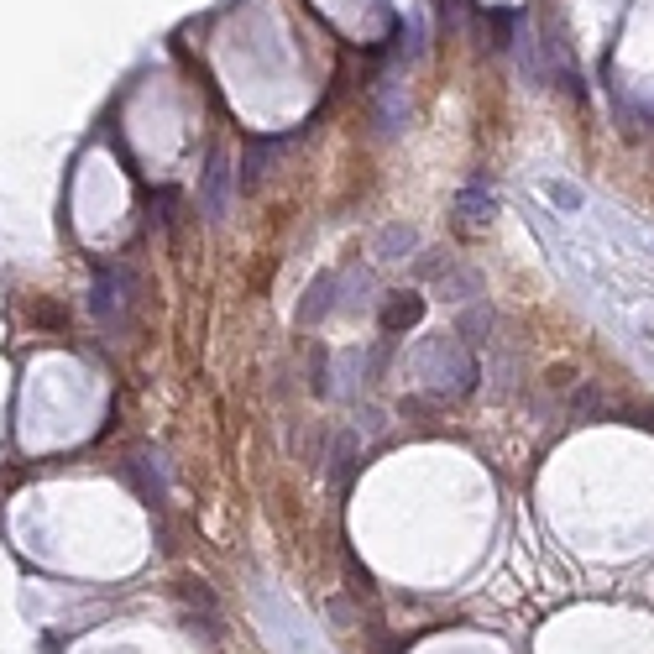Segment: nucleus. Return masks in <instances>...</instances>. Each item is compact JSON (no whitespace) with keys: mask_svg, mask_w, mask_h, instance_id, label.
I'll list each match as a JSON object with an SVG mask.
<instances>
[{"mask_svg":"<svg viewBox=\"0 0 654 654\" xmlns=\"http://www.w3.org/2000/svg\"><path fill=\"white\" fill-rule=\"evenodd\" d=\"M419 372H424V377H429V388H435V393H445V398L472 393L476 377H481L472 346H466V341H456V335H435V341L419 351Z\"/></svg>","mask_w":654,"mask_h":654,"instance_id":"obj_1","label":"nucleus"},{"mask_svg":"<svg viewBox=\"0 0 654 654\" xmlns=\"http://www.w3.org/2000/svg\"><path fill=\"white\" fill-rule=\"evenodd\" d=\"M414 231H409V226H388V231H382V236H377V257H382V262H398V257H409V251H414Z\"/></svg>","mask_w":654,"mask_h":654,"instance_id":"obj_7","label":"nucleus"},{"mask_svg":"<svg viewBox=\"0 0 654 654\" xmlns=\"http://www.w3.org/2000/svg\"><path fill=\"white\" fill-rule=\"evenodd\" d=\"M231 199H236V168L226 158H215L204 168V183H199V210L204 220H226L231 215Z\"/></svg>","mask_w":654,"mask_h":654,"instance_id":"obj_3","label":"nucleus"},{"mask_svg":"<svg viewBox=\"0 0 654 654\" xmlns=\"http://www.w3.org/2000/svg\"><path fill=\"white\" fill-rule=\"evenodd\" d=\"M461 330H466L472 341H481V330H492V309H487V304L466 309V314H461Z\"/></svg>","mask_w":654,"mask_h":654,"instance_id":"obj_10","label":"nucleus"},{"mask_svg":"<svg viewBox=\"0 0 654 654\" xmlns=\"http://www.w3.org/2000/svg\"><path fill=\"white\" fill-rule=\"evenodd\" d=\"M456 210H461V220H466V226H487V220H492V210H497V199H492V189H487V183L476 179L472 189L461 194V204H456Z\"/></svg>","mask_w":654,"mask_h":654,"instance_id":"obj_6","label":"nucleus"},{"mask_svg":"<svg viewBox=\"0 0 654 654\" xmlns=\"http://www.w3.org/2000/svg\"><path fill=\"white\" fill-rule=\"evenodd\" d=\"M544 194H550V199H555L560 210H581V189H576V183H560V179H550V183H544Z\"/></svg>","mask_w":654,"mask_h":654,"instance_id":"obj_9","label":"nucleus"},{"mask_svg":"<svg viewBox=\"0 0 654 654\" xmlns=\"http://www.w3.org/2000/svg\"><path fill=\"white\" fill-rule=\"evenodd\" d=\"M419 314H424V298L419 294H393L382 304V330L388 335H404L409 325H419Z\"/></svg>","mask_w":654,"mask_h":654,"instance_id":"obj_4","label":"nucleus"},{"mask_svg":"<svg viewBox=\"0 0 654 654\" xmlns=\"http://www.w3.org/2000/svg\"><path fill=\"white\" fill-rule=\"evenodd\" d=\"M136 304H142V278L131 273V267H105L100 278H95V289H89V309H95V319L120 335L126 325H131V314H136Z\"/></svg>","mask_w":654,"mask_h":654,"instance_id":"obj_2","label":"nucleus"},{"mask_svg":"<svg viewBox=\"0 0 654 654\" xmlns=\"http://www.w3.org/2000/svg\"><path fill=\"white\" fill-rule=\"evenodd\" d=\"M273 152H278V142H251V152H246V189H257V183H262Z\"/></svg>","mask_w":654,"mask_h":654,"instance_id":"obj_8","label":"nucleus"},{"mask_svg":"<svg viewBox=\"0 0 654 654\" xmlns=\"http://www.w3.org/2000/svg\"><path fill=\"white\" fill-rule=\"evenodd\" d=\"M335 283H341V278H335V273H325V278L309 289V298L298 304V319H304V325H314V319H325V314L335 309Z\"/></svg>","mask_w":654,"mask_h":654,"instance_id":"obj_5","label":"nucleus"}]
</instances>
